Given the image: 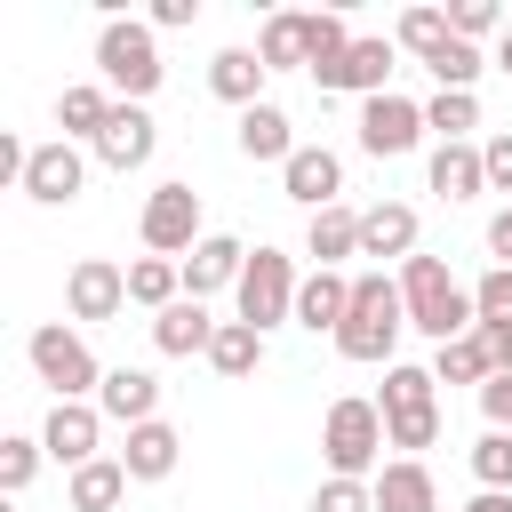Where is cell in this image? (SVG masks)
Segmentation results:
<instances>
[{"mask_svg":"<svg viewBox=\"0 0 512 512\" xmlns=\"http://www.w3.org/2000/svg\"><path fill=\"white\" fill-rule=\"evenodd\" d=\"M176 456H184V440H176V424H136L128 432V448H120V464H128V480H168L176 472Z\"/></svg>","mask_w":512,"mask_h":512,"instance_id":"obj_22","label":"cell"},{"mask_svg":"<svg viewBox=\"0 0 512 512\" xmlns=\"http://www.w3.org/2000/svg\"><path fill=\"white\" fill-rule=\"evenodd\" d=\"M80 184H88V160L56 136V144H32V160H24V200H40V208H64V200H80Z\"/></svg>","mask_w":512,"mask_h":512,"instance_id":"obj_10","label":"cell"},{"mask_svg":"<svg viewBox=\"0 0 512 512\" xmlns=\"http://www.w3.org/2000/svg\"><path fill=\"white\" fill-rule=\"evenodd\" d=\"M480 416H488V432H512V376L480 384Z\"/></svg>","mask_w":512,"mask_h":512,"instance_id":"obj_42","label":"cell"},{"mask_svg":"<svg viewBox=\"0 0 512 512\" xmlns=\"http://www.w3.org/2000/svg\"><path fill=\"white\" fill-rule=\"evenodd\" d=\"M376 512H440V488H432V472H424L416 456L384 464V472H376Z\"/></svg>","mask_w":512,"mask_h":512,"instance_id":"obj_23","label":"cell"},{"mask_svg":"<svg viewBox=\"0 0 512 512\" xmlns=\"http://www.w3.org/2000/svg\"><path fill=\"white\" fill-rule=\"evenodd\" d=\"M424 128H432L440 144H464V136L480 128V96H472V88H440V96L424 104Z\"/></svg>","mask_w":512,"mask_h":512,"instance_id":"obj_32","label":"cell"},{"mask_svg":"<svg viewBox=\"0 0 512 512\" xmlns=\"http://www.w3.org/2000/svg\"><path fill=\"white\" fill-rule=\"evenodd\" d=\"M64 304H72V320H112L128 304V272L112 256H80L72 280H64Z\"/></svg>","mask_w":512,"mask_h":512,"instance_id":"obj_13","label":"cell"},{"mask_svg":"<svg viewBox=\"0 0 512 512\" xmlns=\"http://www.w3.org/2000/svg\"><path fill=\"white\" fill-rule=\"evenodd\" d=\"M488 256L512 272V208H496V216H488Z\"/></svg>","mask_w":512,"mask_h":512,"instance_id":"obj_44","label":"cell"},{"mask_svg":"<svg viewBox=\"0 0 512 512\" xmlns=\"http://www.w3.org/2000/svg\"><path fill=\"white\" fill-rule=\"evenodd\" d=\"M264 72H312V16H264Z\"/></svg>","mask_w":512,"mask_h":512,"instance_id":"obj_27","label":"cell"},{"mask_svg":"<svg viewBox=\"0 0 512 512\" xmlns=\"http://www.w3.org/2000/svg\"><path fill=\"white\" fill-rule=\"evenodd\" d=\"M496 72L512 80V24H504V48H496Z\"/></svg>","mask_w":512,"mask_h":512,"instance_id":"obj_47","label":"cell"},{"mask_svg":"<svg viewBox=\"0 0 512 512\" xmlns=\"http://www.w3.org/2000/svg\"><path fill=\"white\" fill-rule=\"evenodd\" d=\"M96 440H104V408L96 400H56L48 408V432H40V448L56 456V464H96Z\"/></svg>","mask_w":512,"mask_h":512,"instance_id":"obj_11","label":"cell"},{"mask_svg":"<svg viewBox=\"0 0 512 512\" xmlns=\"http://www.w3.org/2000/svg\"><path fill=\"white\" fill-rule=\"evenodd\" d=\"M376 448H384V408L376 400H328V416H320L328 480H368L376 472Z\"/></svg>","mask_w":512,"mask_h":512,"instance_id":"obj_3","label":"cell"},{"mask_svg":"<svg viewBox=\"0 0 512 512\" xmlns=\"http://www.w3.org/2000/svg\"><path fill=\"white\" fill-rule=\"evenodd\" d=\"M472 336H480V352H488V368H496V376H512V320H480Z\"/></svg>","mask_w":512,"mask_h":512,"instance_id":"obj_41","label":"cell"},{"mask_svg":"<svg viewBox=\"0 0 512 512\" xmlns=\"http://www.w3.org/2000/svg\"><path fill=\"white\" fill-rule=\"evenodd\" d=\"M400 304H408V328H424L432 344H456V336H472V328H480L472 296L448 280V264H440V256H408V264H400Z\"/></svg>","mask_w":512,"mask_h":512,"instance_id":"obj_1","label":"cell"},{"mask_svg":"<svg viewBox=\"0 0 512 512\" xmlns=\"http://www.w3.org/2000/svg\"><path fill=\"white\" fill-rule=\"evenodd\" d=\"M240 152H248V160H280V168H288V160H296L288 112H280V104H248V112H240Z\"/></svg>","mask_w":512,"mask_h":512,"instance_id":"obj_26","label":"cell"},{"mask_svg":"<svg viewBox=\"0 0 512 512\" xmlns=\"http://www.w3.org/2000/svg\"><path fill=\"white\" fill-rule=\"evenodd\" d=\"M480 168H488V192H512V136H488L480 144Z\"/></svg>","mask_w":512,"mask_h":512,"instance_id":"obj_43","label":"cell"},{"mask_svg":"<svg viewBox=\"0 0 512 512\" xmlns=\"http://www.w3.org/2000/svg\"><path fill=\"white\" fill-rule=\"evenodd\" d=\"M104 120H112V88H104V80H72V88L56 96V128H64V144H72V136L96 144Z\"/></svg>","mask_w":512,"mask_h":512,"instance_id":"obj_24","label":"cell"},{"mask_svg":"<svg viewBox=\"0 0 512 512\" xmlns=\"http://www.w3.org/2000/svg\"><path fill=\"white\" fill-rule=\"evenodd\" d=\"M448 32H456V40H480V32H496V8H488V0H456V8H448Z\"/></svg>","mask_w":512,"mask_h":512,"instance_id":"obj_40","label":"cell"},{"mask_svg":"<svg viewBox=\"0 0 512 512\" xmlns=\"http://www.w3.org/2000/svg\"><path fill=\"white\" fill-rule=\"evenodd\" d=\"M240 272H248V248H240L232 232H208V240L184 256V296H216V288H240Z\"/></svg>","mask_w":512,"mask_h":512,"instance_id":"obj_15","label":"cell"},{"mask_svg":"<svg viewBox=\"0 0 512 512\" xmlns=\"http://www.w3.org/2000/svg\"><path fill=\"white\" fill-rule=\"evenodd\" d=\"M472 312H480V320H512V272H504V264H488V272H480Z\"/></svg>","mask_w":512,"mask_h":512,"instance_id":"obj_39","label":"cell"},{"mask_svg":"<svg viewBox=\"0 0 512 512\" xmlns=\"http://www.w3.org/2000/svg\"><path fill=\"white\" fill-rule=\"evenodd\" d=\"M216 328H224V320H208V304H200V296H176V304L152 320V344H160L168 360H184V352H208V344H216Z\"/></svg>","mask_w":512,"mask_h":512,"instance_id":"obj_18","label":"cell"},{"mask_svg":"<svg viewBox=\"0 0 512 512\" xmlns=\"http://www.w3.org/2000/svg\"><path fill=\"white\" fill-rule=\"evenodd\" d=\"M464 512H512V496H504V488H480V496H472Z\"/></svg>","mask_w":512,"mask_h":512,"instance_id":"obj_46","label":"cell"},{"mask_svg":"<svg viewBox=\"0 0 512 512\" xmlns=\"http://www.w3.org/2000/svg\"><path fill=\"white\" fill-rule=\"evenodd\" d=\"M24 352H32V368H40V384H48L56 400H88V392L104 384L96 352H88L72 328H56V320H48V328H32V344H24Z\"/></svg>","mask_w":512,"mask_h":512,"instance_id":"obj_6","label":"cell"},{"mask_svg":"<svg viewBox=\"0 0 512 512\" xmlns=\"http://www.w3.org/2000/svg\"><path fill=\"white\" fill-rule=\"evenodd\" d=\"M424 72H432L440 88H472V80H480V48H472V40H448V48H440Z\"/></svg>","mask_w":512,"mask_h":512,"instance_id":"obj_36","label":"cell"},{"mask_svg":"<svg viewBox=\"0 0 512 512\" xmlns=\"http://www.w3.org/2000/svg\"><path fill=\"white\" fill-rule=\"evenodd\" d=\"M416 136H424V104H408V96H368L360 104V144L376 152V160H400V152H416Z\"/></svg>","mask_w":512,"mask_h":512,"instance_id":"obj_9","label":"cell"},{"mask_svg":"<svg viewBox=\"0 0 512 512\" xmlns=\"http://www.w3.org/2000/svg\"><path fill=\"white\" fill-rule=\"evenodd\" d=\"M392 32H400V48H416V56H424V64H432V56H440V48H448V40H456V32H448V16H440V8H400V24H392Z\"/></svg>","mask_w":512,"mask_h":512,"instance_id":"obj_33","label":"cell"},{"mask_svg":"<svg viewBox=\"0 0 512 512\" xmlns=\"http://www.w3.org/2000/svg\"><path fill=\"white\" fill-rule=\"evenodd\" d=\"M176 296H184V264H176V256H136V264H128V304L168 312Z\"/></svg>","mask_w":512,"mask_h":512,"instance_id":"obj_30","label":"cell"},{"mask_svg":"<svg viewBox=\"0 0 512 512\" xmlns=\"http://www.w3.org/2000/svg\"><path fill=\"white\" fill-rule=\"evenodd\" d=\"M472 480H480V488H504V496H512V432H488V440L472 448Z\"/></svg>","mask_w":512,"mask_h":512,"instance_id":"obj_35","label":"cell"},{"mask_svg":"<svg viewBox=\"0 0 512 512\" xmlns=\"http://www.w3.org/2000/svg\"><path fill=\"white\" fill-rule=\"evenodd\" d=\"M40 472V440H0V488L24 496V480Z\"/></svg>","mask_w":512,"mask_h":512,"instance_id":"obj_38","label":"cell"},{"mask_svg":"<svg viewBox=\"0 0 512 512\" xmlns=\"http://www.w3.org/2000/svg\"><path fill=\"white\" fill-rule=\"evenodd\" d=\"M320 80V96H384V80H392V40H352L328 72H312Z\"/></svg>","mask_w":512,"mask_h":512,"instance_id":"obj_12","label":"cell"},{"mask_svg":"<svg viewBox=\"0 0 512 512\" xmlns=\"http://www.w3.org/2000/svg\"><path fill=\"white\" fill-rule=\"evenodd\" d=\"M280 184H288V200H304V208L320 216V208H336V192H344V160H336L328 144H296V160L280 168Z\"/></svg>","mask_w":512,"mask_h":512,"instance_id":"obj_14","label":"cell"},{"mask_svg":"<svg viewBox=\"0 0 512 512\" xmlns=\"http://www.w3.org/2000/svg\"><path fill=\"white\" fill-rule=\"evenodd\" d=\"M312 512H376V480H320Z\"/></svg>","mask_w":512,"mask_h":512,"instance_id":"obj_37","label":"cell"},{"mask_svg":"<svg viewBox=\"0 0 512 512\" xmlns=\"http://www.w3.org/2000/svg\"><path fill=\"white\" fill-rule=\"evenodd\" d=\"M96 160L104 168H144L152 160V112L144 104H112V120H104V136H96Z\"/></svg>","mask_w":512,"mask_h":512,"instance_id":"obj_16","label":"cell"},{"mask_svg":"<svg viewBox=\"0 0 512 512\" xmlns=\"http://www.w3.org/2000/svg\"><path fill=\"white\" fill-rule=\"evenodd\" d=\"M344 312H352V280H344V272H312V280L296 288V328H312V336L328 328V336H336Z\"/></svg>","mask_w":512,"mask_h":512,"instance_id":"obj_21","label":"cell"},{"mask_svg":"<svg viewBox=\"0 0 512 512\" xmlns=\"http://www.w3.org/2000/svg\"><path fill=\"white\" fill-rule=\"evenodd\" d=\"M400 328H408L400 280H384V272H360V280H352V312H344V328H336V352H344V360H392Z\"/></svg>","mask_w":512,"mask_h":512,"instance_id":"obj_2","label":"cell"},{"mask_svg":"<svg viewBox=\"0 0 512 512\" xmlns=\"http://www.w3.org/2000/svg\"><path fill=\"white\" fill-rule=\"evenodd\" d=\"M432 192H440V200H472V192H488L480 152H472V144H440V152H432Z\"/></svg>","mask_w":512,"mask_h":512,"instance_id":"obj_29","label":"cell"},{"mask_svg":"<svg viewBox=\"0 0 512 512\" xmlns=\"http://www.w3.org/2000/svg\"><path fill=\"white\" fill-rule=\"evenodd\" d=\"M120 496H128V464L120 456H96V464L72 472V512H112Z\"/></svg>","mask_w":512,"mask_h":512,"instance_id":"obj_31","label":"cell"},{"mask_svg":"<svg viewBox=\"0 0 512 512\" xmlns=\"http://www.w3.org/2000/svg\"><path fill=\"white\" fill-rule=\"evenodd\" d=\"M304 256H312V272H336L344 256H360V208H320L312 216V232H304Z\"/></svg>","mask_w":512,"mask_h":512,"instance_id":"obj_20","label":"cell"},{"mask_svg":"<svg viewBox=\"0 0 512 512\" xmlns=\"http://www.w3.org/2000/svg\"><path fill=\"white\" fill-rule=\"evenodd\" d=\"M296 288H304L296 264H288L280 248H256L232 296H240V320H248V328H272V320H296Z\"/></svg>","mask_w":512,"mask_h":512,"instance_id":"obj_7","label":"cell"},{"mask_svg":"<svg viewBox=\"0 0 512 512\" xmlns=\"http://www.w3.org/2000/svg\"><path fill=\"white\" fill-rule=\"evenodd\" d=\"M136 232H144L152 256H192V248L208 240V232H200V192H192V184H160V192L144 200Z\"/></svg>","mask_w":512,"mask_h":512,"instance_id":"obj_8","label":"cell"},{"mask_svg":"<svg viewBox=\"0 0 512 512\" xmlns=\"http://www.w3.org/2000/svg\"><path fill=\"white\" fill-rule=\"evenodd\" d=\"M432 384H440L432 368H408V360L384 368V400H376V408H384V440H392V448H432V440H440V400H432Z\"/></svg>","mask_w":512,"mask_h":512,"instance_id":"obj_5","label":"cell"},{"mask_svg":"<svg viewBox=\"0 0 512 512\" xmlns=\"http://www.w3.org/2000/svg\"><path fill=\"white\" fill-rule=\"evenodd\" d=\"M96 72H104V88H120L128 104H144V96L160 88V40H152V24L112 16V24L96 32Z\"/></svg>","mask_w":512,"mask_h":512,"instance_id":"obj_4","label":"cell"},{"mask_svg":"<svg viewBox=\"0 0 512 512\" xmlns=\"http://www.w3.org/2000/svg\"><path fill=\"white\" fill-rule=\"evenodd\" d=\"M96 408H104L112 424H128V432H136V424H152V416H160V384H152L144 368H112V376L96 384Z\"/></svg>","mask_w":512,"mask_h":512,"instance_id":"obj_19","label":"cell"},{"mask_svg":"<svg viewBox=\"0 0 512 512\" xmlns=\"http://www.w3.org/2000/svg\"><path fill=\"white\" fill-rule=\"evenodd\" d=\"M360 256H416V208L408 200H376V208H360Z\"/></svg>","mask_w":512,"mask_h":512,"instance_id":"obj_17","label":"cell"},{"mask_svg":"<svg viewBox=\"0 0 512 512\" xmlns=\"http://www.w3.org/2000/svg\"><path fill=\"white\" fill-rule=\"evenodd\" d=\"M208 368H216L224 384H248V376L264 368V328H248V320H224V328H216V344H208Z\"/></svg>","mask_w":512,"mask_h":512,"instance_id":"obj_25","label":"cell"},{"mask_svg":"<svg viewBox=\"0 0 512 512\" xmlns=\"http://www.w3.org/2000/svg\"><path fill=\"white\" fill-rule=\"evenodd\" d=\"M432 376H440V384H488L496 368H488V352H480V336H456V344H440V360H432Z\"/></svg>","mask_w":512,"mask_h":512,"instance_id":"obj_34","label":"cell"},{"mask_svg":"<svg viewBox=\"0 0 512 512\" xmlns=\"http://www.w3.org/2000/svg\"><path fill=\"white\" fill-rule=\"evenodd\" d=\"M208 88H216L224 104H240V112H248V104H264V96H256V88H264V56H248V48H224V56L208 64Z\"/></svg>","mask_w":512,"mask_h":512,"instance_id":"obj_28","label":"cell"},{"mask_svg":"<svg viewBox=\"0 0 512 512\" xmlns=\"http://www.w3.org/2000/svg\"><path fill=\"white\" fill-rule=\"evenodd\" d=\"M192 16H200L192 0H160V8H152V24H192Z\"/></svg>","mask_w":512,"mask_h":512,"instance_id":"obj_45","label":"cell"}]
</instances>
